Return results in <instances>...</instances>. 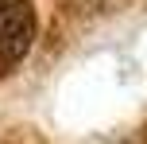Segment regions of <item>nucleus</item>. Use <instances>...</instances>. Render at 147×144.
Returning a JSON list of instances; mask_svg holds the SVG:
<instances>
[{"mask_svg":"<svg viewBox=\"0 0 147 144\" xmlns=\"http://www.w3.org/2000/svg\"><path fill=\"white\" fill-rule=\"evenodd\" d=\"M35 31H39V20L31 0H0V62L4 66L20 62L31 51Z\"/></svg>","mask_w":147,"mask_h":144,"instance_id":"1","label":"nucleus"}]
</instances>
